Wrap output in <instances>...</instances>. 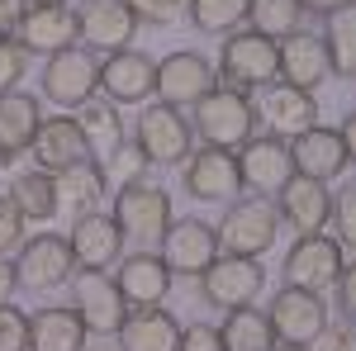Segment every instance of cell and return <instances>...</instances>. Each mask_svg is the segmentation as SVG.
<instances>
[{"mask_svg":"<svg viewBox=\"0 0 356 351\" xmlns=\"http://www.w3.org/2000/svg\"><path fill=\"white\" fill-rule=\"evenodd\" d=\"M300 0H247V15L243 24H252V33H261V38H290V33H300Z\"/></svg>","mask_w":356,"mask_h":351,"instance_id":"cell-33","label":"cell"},{"mask_svg":"<svg viewBox=\"0 0 356 351\" xmlns=\"http://www.w3.org/2000/svg\"><path fill=\"white\" fill-rule=\"evenodd\" d=\"M257 114H261V124H266L271 138H300L318 124V100H314V90L280 81V85H266Z\"/></svg>","mask_w":356,"mask_h":351,"instance_id":"cell-21","label":"cell"},{"mask_svg":"<svg viewBox=\"0 0 356 351\" xmlns=\"http://www.w3.org/2000/svg\"><path fill=\"white\" fill-rule=\"evenodd\" d=\"M275 351H309V347H295V342H275Z\"/></svg>","mask_w":356,"mask_h":351,"instance_id":"cell-49","label":"cell"},{"mask_svg":"<svg viewBox=\"0 0 356 351\" xmlns=\"http://www.w3.org/2000/svg\"><path fill=\"white\" fill-rule=\"evenodd\" d=\"M191 124H195V138H200L204 147L233 152V147H243L247 138H252L257 109H252V100H247L243 90H233V85L219 81L209 95H200L191 105Z\"/></svg>","mask_w":356,"mask_h":351,"instance_id":"cell-1","label":"cell"},{"mask_svg":"<svg viewBox=\"0 0 356 351\" xmlns=\"http://www.w3.org/2000/svg\"><path fill=\"white\" fill-rule=\"evenodd\" d=\"M266 318H271V327H275V342L314 347V337L328 327V309H323V299L314 295V290H295V285H285V290H275Z\"/></svg>","mask_w":356,"mask_h":351,"instance_id":"cell-11","label":"cell"},{"mask_svg":"<svg viewBox=\"0 0 356 351\" xmlns=\"http://www.w3.org/2000/svg\"><path fill=\"white\" fill-rule=\"evenodd\" d=\"M24 223H29V218L15 209V199H10V195H0V256H5L10 247L24 243Z\"/></svg>","mask_w":356,"mask_h":351,"instance_id":"cell-40","label":"cell"},{"mask_svg":"<svg viewBox=\"0 0 356 351\" xmlns=\"http://www.w3.org/2000/svg\"><path fill=\"white\" fill-rule=\"evenodd\" d=\"M76 24H81L86 48H95V53H119V48L134 43L138 15H134L129 0H81Z\"/></svg>","mask_w":356,"mask_h":351,"instance_id":"cell-16","label":"cell"},{"mask_svg":"<svg viewBox=\"0 0 356 351\" xmlns=\"http://www.w3.org/2000/svg\"><path fill=\"white\" fill-rule=\"evenodd\" d=\"M247 0H191V24L204 33H233V24H243Z\"/></svg>","mask_w":356,"mask_h":351,"instance_id":"cell-35","label":"cell"},{"mask_svg":"<svg viewBox=\"0 0 356 351\" xmlns=\"http://www.w3.org/2000/svg\"><path fill=\"white\" fill-rule=\"evenodd\" d=\"M275 38H261L252 28H233L223 33V48H219V72L223 85L233 90H257V85H271L275 76Z\"/></svg>","mask_w":356,"mask_h":351,"instance_id":"cell-3","label":"cell"},{"mask_svg":"<svg viewBox=\"0 0 356 351\" xmlns=\"http://www.w3.org/2000/svg\"><path fill=\"white\" fill-rule=\"evenodd\" d=\"M24 72H29V53L15 38H0V95H5V90H19Z\"/></svg>","mask_w":356,"mask_h":351,"instance_id":"cell-38","label":"cell"},{"mask_svg":"<svg viewBox=\"0 0 356 351\" xmlns=\"http://www.w3.org/2000/svg\"><path fill=\"white\" fill-rule=\"evenodd\" d=\"M76 124H81V138H86V147H90L95 162L114 157V147L124 142V119H119V105H114V100H95V95H90V100L76 109Z\"/></svg>","mask_w":356,"mask_h":351,"instance_id":"cell-30","label":"cell"},{"mask_svg":"<svg viewBox=\"0 0 356 351\" xmlns=\"http://www.w3.org/2000/svg\"><path fill=\"white\" fill-rule=\"evenodd\" d=\"M95 90H100V57L90 48H62L43 62V100L81 109Z\"/></svg>","mask_w":356,"mask_h":351,"instance_id":"cell-5","label":"cell"},{"mask_svg":"<svg viewBox=\"0 0 356 351\" xmlns=\"http://www.w3.org/2000/svg\"><path fill=\"white\" fill-rule=\"evenodd\" d=\"M114 285L124 290V299L134 304V309H147V304H162L166 290H171V270L157 252H134V256H124L119 261V275H114Z\"/></svg>","mask_w":356,"mask_h":351,"instance_id":"cell-27","label":"cell"},{"mask_svg":"<svg viewBox=\"0 0 356 351\" xmlns=\"http://www.w3.org/2000/svg\"><path fill=\"white\" fill-rule=\"evenodd\" d=\"M143 166H147V157L138 152V142L129 147V138H124V142L114 147V157L100 162V171H105V176H119V181H138V176H143Z\"/></svg>","mask_w":356,"mask_h":351,"instance_id":"cell-39","label":"cell"},{"mask_svg":"<svg viewBox=\"0 0 356 351\" xmlns=\"http://www.w3.org/2000/svg\"><path fill=\"white\" fill-rule=\"evenodd\" d=\"M114 223L124 228V243L134 238L138 247L162 243V233L171 228V195L152 181H124L114 195Z\"/></svg>","mask_w":356,"mask_h":351,"instance_id":"cell-2","label":"cell"},{"mask_svg":"<svg viewBox=\"0 0 356 351\" xmlns=\"http://www.w3.org/2000/svg\"><path fill=\"white\" fill-rule=\"evenodd\" d=\"M53 186H57V214L81 218V214H95V204H100V195H105L110 181H105L100 162H76L67 171H57Z\"/></svg>","mask_w":356,"mask_h":351,"instance_id":"cell-28","label":"cell"},{"mask_svg":"<svg viewBox=\"0 0 356 351\" xmlns=\"http://www.w3.org/2000/svg\"><path fill=\"white\" fill-rule=\"evenodd\" d=\"M347 0H300V10H314V15H337Z\"/></svg>","mask_w":356,"mask_h":351,"instance_id":"cell-48","label":"cell"},{"mask_svg":"<svg viewBox=\"0 0 356 351\" xmlns=\"http://www.w3.org/2000/svg\"><path fill=\"white\" fill-rule=\"evenodd\" d=\"M162 256L171 275H204L219 256V233L204 218H171V228L162 233Z\"/></svg>","mask_w":356,"mask_h":351,"instance_id":"cell-9","label":"cell"},{"mask_svg":"<svg viewBox=\"0 0 356 351\" xmlns=\"http://www.w3.org/2000/svg\"><path fill=\"white\" fill-rule=\"evenodd\" d=\"M337 309L356 323V261L342 266V275H337Z\"/></svg>","mask_w":356,"mask_h":351,"instance_id":"cell-44","label":"cell"},{"mask_svg":"<svg viewBox=\"0 0 356 351\" xmlns=\"http://www.w3.org/2000/svg\"><path fill=\"white\" fill-rule=\"evenodd\" d=\"M337 133H342V147H347V162H356V114L342 119V129H337Z\"/></svg>","mask_w":356,"mask_h":351,"instance_id":"cell-47","label":"cell"},{"mask_svg":"<svg viewBox=\"0 0 356 351\" xmlns=\"http://www.w3.org/2000/svg\"><path fill=\"white\" fill-rule=\"evenodd\" d=\"M29 351H86V323L76 309H38L29 318Z\"/></svg>","mask_w":356,"mask_h":351,"instance_id":"cell-29","label":"cell"},{"mask_svg":"<svg viewBox=\"0 0 356 351\" xmlns=\"http://www.w3.org/2000/svg\"><path fill=\"white\" fill-rule=\"evenodd\" d=\"M223 351H275V327L261 309H228V318L219 327Z\"/></svg>","mask_w":356,"mask_h":351,"instance_id":"cell-31","label":"cell"},{"mask_svg":"<svg viewBox=\"0 0 356 351\" xmlns=\"http://www.w3.org/2000/svg\"><path fill=\"white\" fill-rule=\"evenodd\" d=\"M10 199H15V209L29 218V223H48L57 218V186H53V171H24V176H15L10 181Z\"/></svg>","mask_w":356,"mask_h":351,"instance_id":"cell-32","label":"cell"},{"mask_svg":"<svg viewBox=\"0 0 356 351\" xmlns=\"http://www.w3.org/2000/svg\"><path fill=\"white\" fill-rule=\"evenodd\" d=\"M29 152H33V166H38V171H53V176L67 171V166H76V162H90V147H86V138H81V124L67 119V114L43 119Z\"/></svg>","mask_w":356,"mask_h":351,"instance_id":"cell-24","label":"cell"},{"mask_svg":"<svg viewBox=\"0 0 356 351\" xmlns=\"http://www.w3.org/2000/svg\"><path fill=\"white\" fill-rule=\"evenodd\" d=\"M38 95L33 90H5L0 95V166H15L38 138Z\"/></svg>","mask_w":356,"mask_h":351,"instance_id":"cell-23","label":"cell"},{"mask_svg":"<svg viewBox=\"0 0 356 351\" xmlns=\"http://www.w3.org/2000/svg\"><path fill=\"white\" fill-rule=\"evenodd\" d=\"M214 233H219V252L228 256H261V252H271L275 233H280V214L266 195H252L223 214Z\"/></svg>","mask_w":356,"mask_h":351,"instance_id":"cell-4","label":"cell"},{"mask_svg":"<svg viewBox=\"0 0 356 351\" xmlns=\"http://www.w3.org/2000/svg\"><path fill=\"white\" fill-rule=\"evenodd\" d=\"M19 38V48L24 53H38V57H53L62 48H76V38H81V24H76V10H67V5H29L24 24L15 28Z\"/></svg>","mask_w":356,"mask_h":351,"instance_id":"cell-19","label":"cell"},{"mask_svg":"<svg viewBox=\"0 0 356 351\" xmlns=\"http://www.w3.org/2000/svg\"><path fill=\"white\" fill-rule=\"evenodd\" d=\"M67 243L81 270H110L114 261H124V228L114 223V214H100V209L72 218Z\"/></svg>","mask_w":356,"mask_h":351,"instance_id":"cell-17","label":"cell"},{"mask_svg":"<svg viewBox=\"0 0 356 351\" xmlns=\"http://www.w3.org/2000/svg\"><path fill=\"white\" fill-rule=\"evenodd\" d=\"M323 48L337 76H356V10L342 5L337 15H328V33H323Z\"/></svg>","mask_w":356,"mask_h":351,"instance_id":"cell-34","label":"cell"},{"mask_svg":"<svg viewBox=\"0 0 356 351\" xmlns=\"http://www.w3.org/2000/svg\"><path fill=\"white\" fill-rule=\"evenodd\" d=\"M275 214H280V223H285V228H295L300 238L323 233V223H328V214H332V195H328V186H323V181L290 176V181H285V190L275 195Z\"/></svg>","mask_w":356,"mask_h":351,"instance_id":"cell-22","label":"cell"},{"mask_svg":"<svg viewBox=\"0 0 356 351\" xmlns=\"http://www.w3.org/2000/svg\"><path fill=\"white\" fill-rule=\"evenodd\" d=\"M129 5H134V15H143V19L171 24V19L181 15V5H186V0H129Z\"/></svg>","mask_w":356,"mask_h":351,"instance_id":"cell-41","label":"cell"},{"mask_svg":"<svg viewBox=\"0 0 356 351\" xmlns=\"http://www.w3.org/2000/svg\"><path fill=\"white\" fill-rule=\"evenodd\" d=\"M285 285L295 290H332L337 275H342V243L337 238H323V233H309L285 252Z\"/></svg>","mask_w":356,"mask_h":351,"instance_id":"cell-10","label":"cell"},{"mask_svg":"<svg viewBox=\"0 0 356 351\" xmlns=\"http://www.w3.org/2000/svg\"><path fill=\"white\" fill-rule=\"evenodd\" d=\"M29 5H67V0H29Z\"/></svg>","mask_w":356,"mask_h":351,"instance_id":"cell-50","label":"cell"},{"mask_svg":"<svg viewBox=\"0 0 356 351\" xmlns=\"http://www.w3.org/2000/svg\"><path fill=\"white\" fill-rule=\"evenodd\" d=\"M181 186L191 199L200 204H223L243 190V176H238V157L223 152V147H200L195 157H186V176Z\"/></svg>","mask_w":356,"mask_h":351,"instance_id":"cell-14","label":"cell"},{"mask_svg":"<svg viewBox=\"0 0 356 351\" xmlns=\"http://www.w3.org/2000/svg\"><path fill=\"white\" fill-rule=\"evenodd\" d=\"M275 76L285 85H300V90H318V85L332 76V62H328V48H323V38L318 33H290V38H280L275 43Z\"/></svg>","mask_w":356,"mask_h":351,"instance_id":"cell-20","label":"cell"},{"mask_svg":"<svg viewBox=\"0 0 356 351\" xmlns=\"http://www.w3.org/2000/svg\"><path fill=\"white\" fill-rule=\"evenodd\" d=\"M328 223L337 228V243L356 252V186H342L337 195H332V214H328Z\"/></svg>","mask_w":356,"mask_h":351,"instance_id":"cell-36","label":"cell"},{"mask_svg":"<svg viewBox=\"0 0 356 351\" xmlns=\"http://www.w3.org/2000/svg\"><path fill=\"white\" fill-rule=\"evenodd\" d=\"M219 85L214 62H204L200 53H171L157 62V100L162 105H195L200 95H209Z\"/></svg>","mask_w":356,"mask_h":351,"instance_id":"cell-18","label":"cell"},{"mask_svg":"<svg viewBox=\"0 0 356 351\" xmlns=\"http://www.w3.org/2000/svg\"><path fill=\"white\" fill-rule=\"evenodd\" d=\"M72 295H76V318L86 323V332L110 337L129 318V299L114 285V275H105V270H76V290Z\"/></svg>","mask_w":356,"mask_h":351,"instance_id":"cell-13","label":"cell"},{"mask_svg":"<svg viewBox=\"0 0 356 351\" xmlns=\"http://www.w3.org/2000/svg\"><path fill=\"white\" fill-rule=\"evenodd\" d=\"M290 162H295V176H309V181H323V186H328L332 176H342V166H347L342 133L314 124L309 133L290 138Z\"/></svg>","mask_w":356,"mask_h":351,"instance_id":"cell-25","label":"cell"},{"mask_svg":"<svg viewBox=\"0 0 356 351\" xmlns=\"http://www.w3.org/2000/svg\"><path fill=\"white\" fill-rule=\"evenodd\" d=\"M191 142H195L191 124L181 119L176 105H162V100L143 105V114H138V152L152 166H181L191 157Z\"/></svg>","mask_w":356,"mask_h":351,"instance_id":"cell-6","label":"cell"},{"mask_svg":"<svg viewBox=\"0 0 356 351\" xmlns=\"http://www.w3.org/2000/svg\"><path fill=\"white\" fill-rule=\"evenodd\" d=\"M76 270V256H72V243L57 238V233H38V238H24L19 243V256H15V275L24 290H57L67 285Z\"/></svg>","mask_w":356,"mask_h":351,"instance_id":"cell-8","label":"cell"},{"mask_svg":"<svg viewBox=\"0 0 356 351\" xmlns=\"http://www.w3.org/2000/svg\"><path fill=\"white\" fill-rule=\"evenodd\" d=\"M15 290H19V275H15V261H5V256H0V304H5V299L15 295Z\"/></svg>","mask_w":356,"mask_h":351,"instance_id":"cell-46","label":"cell"},{"mask_svg":"<svg viewBox=\"0 0 356 351\" xmlns=\"http://www.w3.org/2000/svg\"><path fill=\"white\" fill-rule=\"evenodd\" d=\"M181 332L186 327L162 304H147V309H134L114 337H119V351H181Z\"/></svg>","mask_w":356,"mask_h":351,"instance_id":"cell-26","label":"cell"},{"mask_svg":"<svg viewBox=\"0 0 356 351\" xmlns=\"http://www.w3.org/2000/svg\"><path fill=\"white\" fill-rule=\"evenodd\" d=\"M100 90L114 105H143L157 90V62L147 53H134V48L100 57Z\"/></svg>","mask_w":356,"mask_h":351,"instance_id":"cell-15","label":"cell"},{"mask_svg":"<svg viewBox=\"0 0 356 351\" xmlns=\"http://www.w3.org/2000/svg\"><path fill=\"white\" fill-rule=\"evenodd\" d=\"M309 351H356V327H323Z\"/></svg>","mask_w":356,"mask_h":351,"instance_id":"cell-42","label":"cell"},{"mask_svg":"<svg viewBox=\"0 0 356 351\" xmlns=\"http://www.w3.org/2000/svg\"><path fill=\"white\" fill-rule=\"evenodd\" d=\"M181 351H223L219 327H186L181 332Z\"/></svg>","mask_w":356,"mask_h":351,"instance_id":"cell-43","label":"cell"},{"mask_svg":"<svg viewBox=\"0 0 356 351\" xmlns=\"http://www.w3.org/2000/svg\"><path fill=\"white\" fill-rule=\"evenodd\" d=\"M238 157V176L252 195H280L285 181L295 176V162H290V142L285 138H247L243 147L233 152Z\"/></svg>","mask_w":356,"mask_h":351,"instance_id":"cell-12","label":"cell"},{"mask_svg":"<svg viewBox=\"0 0 356 351\" xmlns=\"http://www.w3.org/2000/svg\"><path fill=\"white\" fill-rule=\"evenodd\" d=\"M347 5H352V10H356V0H347Z\"/></svg>","mask_w":356,"mask_h":351,"instance_id":"cell-51","label":"cell"},{"mask_svg":"<svg viewBox=\"0 0 356 351\" xmlns=\"http://www.w3.org/2000/svg\"><path fill=\"white\" fill-rule=\"evenodd\" d=\"M0 351H29V313H19L10 299L0 304Z\"/></svg>","mask_w":356,"mask_h":351,"instance_id":"cell-37","label":"cell"},{"mask_svg":"<svg viewBox=\"0 0 356 351\" xmlns=\"http://www.w3.org/2000/svg\"><path fill=\"white\" fill-rule=\"evenodd\" d=\"M204 280V299L214 304V309H247L252 299L266 290V270H261V261L257 256H228V252H219L214 256V266L200 275Z\"/></svg>","mask_w":356,"mask_h":351,"instance_id":"cell-7","label":"cell"},{"mask_svg":"<svg viewBox=\"0 0 356 351\" xmlns=\"http://www.w3.org/2000/svg\"><path fill=\"white\" fill-rule=\"evenodd\" d=\"M24 15H29V0H0V38H10L24 24Z\"/></svg>","mask_w":356,"mask_h":351,"instance_id":"cell-45","label":"cell"}]
</instances>
